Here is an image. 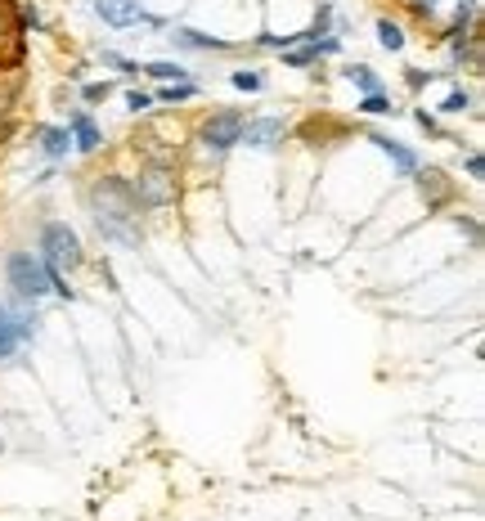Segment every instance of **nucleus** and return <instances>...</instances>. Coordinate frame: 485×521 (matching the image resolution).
Instances as JSON below:
<instances>
[{
    "instance_id": "9b49d317",
    "label": "nucleus",
    "mask_w": 485,
    "mask_h": 521,
    "mask_svg": "<svg viewBox=\"0 0 485 521\" xmlns=\"http://www.w3.org/2000/svg\"><path fill=\"white\" fill-rule=\"evenodd\" d=\"M166 41H171L176 50H189V54H225V50H234L229 41H221V36H207V32H198V27H171Z\"/></svg>"
},
{
    "instance_id": "aec40b11",
    "label": "nucleus",
    "mask_w": 485,
    "mask_h": 521,
    "mask_svg": "<svg viewBox=\"0 0 485 521\" xmlns=\"http://www.w3.org/2000/svg\"><path fill=\"white\" fill-rule=\"evenodd\" d=\"M467 108H472V94H467L463 86H454L450 94H445V104H441V113H445V117H458V113H467Z\"/></svg>"
},
{
    "instance_id": "f8f14e48",
    "label": "nucleus",
    "mask_w": 485,
    "mask_h": 521,
    "mask_svg": "<svg viewBox=\"0 0 485 521\" xmlns=\"http://www.w3.org/2000/svg\"><path fill=\"white\" fill-rule=\"evenodd\" d=\"M36 149H41V157H50V162H68V157L77 153L68 126H41L36 130Z\"/></svg>"
},
{
    "instance_id": "6ab92c4d",
    "label": "nucleus",
    "mask_w": 485,
    "mask_h": 521,
    "mask_svg": "<svg viewBox=\"0 0 485 521\" xmlns=\"http://www.w3.org/2000/svg\"><path fill=\"white\" fill-rule=\"evenodd\" d=\"M229 86L234 90H247V94H261L265 90V77L257 68H238V72H229Z\"/></svg>"
},
{
    "instance_id": "20e7f679",
    "label": "nucleus",
    "mask_w": 485,
    "mask_h": 521,
    "mask_svg": "<svg viewBox=\"0 0 485 521\" xmlns=\"http://www.w3.org/2000/svg\"><path fill=\"white\" fill-rule=\"evenodd\" d=\"M130 198H135L140 216L157 212V207H171L176 202V166L166 157H153V162L140 166V176L130 180Z\"/></svg>"
},
{
    "instance_id": "9d476101",
    "label": "nucleus",
    "mask_w": 485,
    "mask_h": 521,
    "mask_svg": "<svg viewBox=\"0 0 485 521\" xmlns=\"http://www.w3.org/2000/svg\"><path fill=\"white\" fill-rule=\"evenodd\" d=\"M68 135H72V149L77 153H94L104 144V130H99V122H94L86 108H72L68 113Z\"/></svg>"
},
{
    "instance_id": "4be33fe9",
    "label": "nucleus",
    "mask_w": 485,
    "mask_h": 521,
    "mask_svg": "<svg viewBox=\"0 0 485 521\" xmlns=\"http://www.w3.org/2000/svg\"><path fill=\"white\" fill-rule=\"evenodd\" d=\"M104 63H108V68H117L121 77H135V72H140V63H130V59H126V54H117V50H104Z\"/></svg>"
},
{
    "instance_id": "1a4fd4ad",
    "label": "nucleus",
    "mask_w": 485,
    "mask_h": 521,
    "mask_svg": "<svg viewBox=\"0 0 485 521\" xmlns=\"http://www.w3.org/2000/svg\"><path fill=\"white\" fill-rule=\"evenodd\" d=\"M369 144L378 149L382 157H391V166H395V176H414L418 166H422V157L409 149L405 140H395V135H382V130H369Z\"/></svg>"
},
{
    "instance_id": "423d86ee",
    "label": "nucleus",
    "mask_w": 485,
    "mask_h": 521,
    "mask_svg": "<svg viewBox=\"0 0 485 521\" xmlns=\"http://www.w3.org/2000/svg\"><path fill=\"white\" fill-rule=\"evenodd\" d=\"M32 337H36V310H14L0 301V364L14 360Z\"/></svg>"
},
{
    "instance_id": "a211bd4d",
    "label": "nucleus",
    "mask_w": 485,
    "mask_h": 521,
    "mask_svg": "<svg viewBox=\"0 0 485 521\" xmlns=\"http://www.w3.org/2000/svg\"><path fill=\"white\" fill-rule=\"evenodd\" d=\"M378 45L386 54H400V50H405V27L391 23V18H378Z\"/></svg>"
},
{
    "instance_id": "dca6fc26",
    "label": "nucleus",
    "mask_w": 485,
    "mask_h": 521,
    "mask_svg": "<svg viewBox=\"0 0 485 521\" xmlns=\"http://www.w3.org/2000/svg\"><path fill=\"white\" fill-rule=\"evenodd\" d=\"M189 99H198V81H171L153 94V104H189Z\"/></svg>"
},
{
    "instance_id": "a878e982",
    "label": "nucleus",
    "mask_w": 485,
    "mask_h": 521,
    "mask_svg": "<svg viewBox=\"0 0 485 521\" xmlns=\"http://www.w3.org/2000/svg\"><path fill=\"white\" fill-rule=\"evenodd\" d=\"M418 126L427 130V135H441V122H436V113H427V108H418Z\"/></svg>"
},
{
    "instance_id": "5701e85b",
    "label": "nucleus",
    "mask_w": 485,
    "mask_h": 521,
    "mask_svg": "<svg viewBox=\"0 0 485 521\" xmlns=\"http://www.w3.org/2000/svg\"><path fill=\"white\" fill-rule=\"evenodd\" d=\"M126 108H130V113H149V108H153V94H149V90H126Z\"/></svg>"
},
{
    "instance_id": "39448f33",
    "label": "nucleus",
    "mask_w": 485,
    "mask_h": 521,
    "mask_svg": "<svg viewBox=\"0 0 485 521\" xmlns=\"http://www.w3.org/2000/svg\"><path fill=\"white\" fill-rule=\"evenodd\" d=\"M242 122H247V117H242L238 108H216V113L207 117V122L198 126V144H202V153H211V157H225L229 149H238Z\"/></svg>"
},
{
    "instance_id": "0eeeda50",
    "label": "nucleus",
    "mask_w": 485,
    "mask_h": 521,
    "mask_svg": "<svg viewBox=\"0 0 485 521\" xmlns=\"http://www.w3.org/2000/svg\"><path fill=\"white\" fill-rule=\"evenodd\" d=\"M283 140H288V122H283V117H247V122H242V135H238V144L261 149V153L278 149Z\"/></svg>"
},
{
    "instance_id": "2eb2a0df",
    "label": "nucleus",
    "mask_w": 485,
    "mask_h": 521,
    "mask_svg": "<svg viewBox=\"0 0 485 521\" xmlns=\"http://www.w3.org/2000/svg\"><path fill=\"white\" fill-rule=\"evenodd\" d=\"M342 77H346L360 94H378V90H386V86H382V77H378V72H373L369 63H346V68H342Z\"/></svg>"
},
{
    "instance_id": "f03ea898",
    "label": "nucleus",
    "mask_w": 485,
    "mask_h": 521,
    "mask_svg": "<svg viewBox=\"0 0 485 521\" xmlns=\"http://www.w3.org/2000/svg\"><path fill=\"white\" fill-rule=\"evenodd\" d=\"M5 274H9V288H14L18 301H27V306H36V301L54 297V270L45 265L36 252H9L5 261Z\"/></svg>"
},
{
    "instance_id": "ddd939ff",
    "label": "nucleus",
    "mask_w": 485,
    "mask_h": 521,
    "mask_svg": "<svg viewBox=\"0 0 485 521\" xmlns=\"http://www.w3.org/2000/svg\"><path fill=\"white\" fill-rule=\"evenodd\" d=\"M140 72L149 81H162V86H171V81H193V72L180 63V59H153V63H140Z\"/></svg>"
},
{
    "instance_id": "6e6552de",
    "label": "nucleus",
    "mask_w": 485,
    "mask_h": 521,
    "mask_svg": "<svg viewBox=\"0 0 485 521\" xmlns=\"http://www.w3.org/2000/svg\"><path fill=\"white\" fill-rule=\"evenodd\" d=\"M90 9L108 27H140V23H149V9L140 0H90Z\"/></svg>"
},
{
    "instance_id": "393cba45",
    "label": "nucleus",
    "mask_w": 485,
    "mask_h": 521,
    "mask_svg": "<svg viewBox=\"0 0 485 521\" xmlns=\"http://www.w3.org/2000/svg\"><path fill=\"white\" fill-rule=\"evenodd\" d=\"M409 86H414V90H422V86H431V81H436V72H422V68H409Z\"/></svg>"
},
{
    "instance_id": "f3484780",
    "label": "nucleus",
    "mask_w": 485,
    "mask_h": 521,
    "mask_svg": "<svg viewBox=\"0 0 485 521\" xmlns=\"http://www.w3.org/2000/svg\"><path fill=\"white\" fill-rule=\"evenodd\" d=\"M355 108H360L364 117H395V113H400V108L391 104V94H386V90H378V94H364V99H360Z\"/></svg>"
},
{
    "instance_id": "7ed1b4c3",
    "label": "nucleus",
    "mask_w": 485,
    "mask_h": 521,
    "mask_svg": "<svg viewBox=\"0 0 485 521\" xmlns=\"http://www.w3.org/2000/svg\"><path fill=\"white\" fill-rule=\"evenodd\" d=\"M36 257L50 265L54 274H72L81 261H86V247H81V234L68 221H45L41 238H36Z\"/></svg>"
},
{
    "instance_id": "412c9836",
    "label": "nucleus",
    "mask_w": 485,
    "mask_h": 521,
    "mask_svg": "<svg viewBox=\"0 0 485 521\" xmlns=\"http://www.w3.org/2000/svg\"><path fill=\"white\" fill-rule=\"evenodd\" d=\"M108 94H113V81H86V86H81V99L86 104H99Z\"/></svg>"
},
{
    "instance_id": "b1692460",
    "label": "nucleus",
    "mask_w": 485,
    "mask_h": 521,
    "mask_svg": "<svg viewBox=\"0 0 485 521\" xmlns=\"http://www.w3.org/2000/svg\"><path fill=\"white\" fill-rule=\"evenodd\" d=\"M18 18H23V27H36V32L45 27V18H41V9H36V5H23V9H18Z\"/></svg>"
},
{
    "instance_id": "4468645a",
    "label": "nucleus",
    "mask_w": 485,
    "mask_h": 521,
    "mask_svg": "<svg viewBox=\"0 0 485 521\" xmlns=\"http://www.w3.org/2000/svg\"><path fill=\"white\" fill-rule=\"evenodd\" d=\"M414 176H418V189H422V198H427V207H445V198H450V180L436 171V166H427V171L418 166Z\"/></svg>"
},
{
    "instance_id": "cd10ccee",
    "label": "nucleus",
    "mask_w": 485,
    "mask_h": 521,
    "mask_svg": "<svg viewBox=\"0 0 485 521\" xmlns=\"http://www.w3.org/2000/svg\"><path fill=\"white\" fill-rule=\"evenodd\" d=\"M436 9H441V0H414V14H422V18H431Z\"/></svg>"
},
{
    "instance_id": "f257e3e1",
    "label": "nucleus",
    "mask_w": 485,
    "mask_h": 521,
    "mask_svg": "<svg viewBox=\"0 0 485 521\" xmlns=\"http://www.w3.org/2000/svg\"><path fill=\"white\" fill-rule=\"evenodd\" d=\"M86 207L108 243H140V207L126 176H99L86 193Z\"/></svg>"
},
{
    "instance_id": "bb28decb",
    "label": "nucleus",
    "mask_w": 485,
    "mask_h": 521,
    "mask_svg": "<svg viewBox=\"0 0 485 521\" xmlns=\"http://www.w3.org/2000/svg\"><path fill=\"white\" fill-rule=\"evenodd\" d=\"M463 166H467V176H472V180H481V176H485V157H481V153H467V162H463Z\"/></svg>"
}]
</instances>
